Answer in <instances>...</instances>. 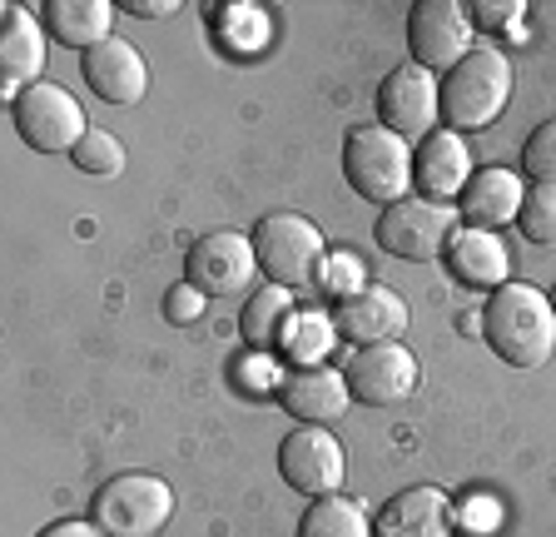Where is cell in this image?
<instances>
[{
  "mask_svg": "<svg viewBox=\"0 0 556 537\" xmlns=\"http://www.w3.org/2000/svg\"><path fill=\"white\" fill-rule=\"evenodd\" d=\"M299 537H372V523L353 498L328 492V498L308 502V513H303V523H299Z\"/></svg>",
  "mask_w": 556,
  "mask_h": 537,
  "instance_id": "obj_23",
  "label": "cell"
},
{
  "mask_svg": "<svg viewBox=\"0 0 556 537\" xmlns=\"http://www.w3.org/2000/svg\"><path fill=\"white\" fill-rule=\"evenodd\" d=\"M511 100V60L497 46L467 50L463 65H452L442 75V120L457 135L463 129H486L497 125V115Z\"/></svg>",
  "mask_w": 556,
  "mask_h": 537,
  "instance_id": "obj_2",
  "label": "cell"
},
{
  "mask_svg": "<svg viewBox=\"0 0 556 537\" xmlns=\"http://www.w3.org/2000/svg\"><path fill=\"white\" fill-rule=\"evenodd\" d=\"M0 65H5V90L21 95L40 85L46 71V30L25 5H5L0 11Z\"/></svg>",
  "mask_w": 556,
  "mask_h": 537,
  "instance_id": "obj_17",
  "label": "cell"
},
{
  "mask_svg": "<svg viewBox=\"0 0 556 537\" xmlns=\"http://www.w3.org/2000/svg\"><path fill=\"white\" fill-rule=\"evenodd\" d=\"M457 199H463V220H472V229H497V224H517L527 189L511 170H482V175L467 179Z\"/></svg>",
  "mask_w": 556,
  "mask_h": 537,
  "instance_id": "obj_19",
  "label": "cell"
},
{
  "mask_svg": "<svg viewBox=\"0 0 556 537\" xmlns=\"http://www.w3.org/2000/svg\"><path fill=\"white\" fill-rule=\"evenodd\" d=\"M185 274L204 299H243L254 289V274H258V254H254V239H243L233 229H214L204 239H194L185 259Z\"/></svg>",
  "mask_w": 556,
  "mask_h": 537,
  "instance_id": "obj_7",
  "label": "cell"
},
{
  "mask_svg": "<svg viewBox=\"0 0 556 537\" xmlns=\"http://www.w3.org/2000/svg\"><path fill=\"white\" fill-rule=\"evenodd\" d=\"M278 473L283 483L308 498H328V492L343 488V473H348V458H343V444H338L328 428H293L278 448Z\"/></svg>",
  "mask_w": 556,
  "mask_h": 537,
  "instance_id": "obj_11",
  "label": "cell"
},
{
  "mask_svg": "<svg viewBox=\"0 0 556 537\" xmlns=\"http://www.w3.org/2000/svg\"><path fill=\"white\" fill-rule=\"evenodd\" d=\"M125 11H129V15H169L174 0H129Z\"/></svg>",
  "mask_w": 556,
  "mask_h": 537,
  "instance_id": "obj_32",
  "label": "cell"
},
{
  "mask_svg": "<svg viewBox=\"0 0 556 537\" xmlns=\"http://www.w3.org/2000/svg\"><path fill=\"white\" fill-rule=\"evenodd\" d=\"M11 115H15L21 140L30 145V150H40V154L75 150V145L90 135V125H85V105L70 90L50 85V80H40V85H30V90L15 95Z\"/></svg>",
  "mask_w": 556,
  "mask_h": 537,
  "instance_id": "obj_6",
  "label": "cell"
},
{
  "mask_svg": "<svg viewBox=\"0 0 556 537\" xmlns=\"http://www.w3.org/2000/svg\"><path fill=\"white\" fill-rule=\"evenodd\" d=\"M521 170L532 185H556V115L542 120V125L527 135L521 145Z\"/></svg>",
  "mask_w": 556,
  "mask_h": 537,
  "instance_id": "obj_26",
  "label": "cell"
},
{
  "mask_svg": "<svg viewBox=\"0 0 556 537\" xmlns=\"http://www.w3.org/2000/svg\"><path fill=\"white\" fill-rule=\"evenodd\" d=\"M521 234L542 249H556V185H532L527 199H521V214H517Z\"/></svg>",
  "mask_w": 556,
  "mask_h": 537,
  "instance_id": "obj_25",
  "label": "cell"
},
{
  "mask_svg": "<svg viewBox=\"0 0 556 537\" xmlns=\"http://www.w3.org/2000/svg\"><path fill=\"white\" fill-rule=\"evenodd\" d=\"M407 46H413V65L452 71L472 50V21L457 0H417L407 11Z\"/></svg>",
  "mask_w": 556,
  "mask_h": 537,
  "instance_id": "obj_9",
  "label": "cell"
},
{
  "mask_svg": "<svg viewBox=\"0 0 556 537\" xmlns=\"http://www.w3.org/2000/svg\"><path fill=\"white\" fill-rule=\"evenodd\" d=\"M552 309H556V289H552Z\"/></svg>",
  "mask_w": 556,
  "mask_h": 537,
  "instance_id": "obj_33",
  "label": "cell"
},
{
  "mask_svg": "<svg viewBox=\"0 0 556 537\" xmlns=\"http://www.w3.org/2000/svg\"><path fill=\"white\" fill-rule=\"evenodd\" d=\"M289 319H293V299L289 289H278V284H268V289H258L249 304H243V339L254 344L258 353L278 349V344L289 339Z\"/></svg>",
  "mask_w": 556,
  "mask_h": 537,
  "instance_id": "obj_22",
  "label": "cell"
},
{
  "mask_svg": "<svg viewBox=\"0 0 556 537\" xmlns=\"http://www.w3.org/2000/svg\"><path fill=\"white\" fill-rule=\"evenodd\" d=\"M85 71V85L100 95L104 105H139L144 90H150V71H144V60L129 40L110 36L104 46H94L90 55L80 60Z\"/></svg>",
  "mask_w": 556,
  "mask_h": 537,
  "instance_id": "obj_15",
  "label": "cell"
},
{
  "mask_svg": "<svg viewBox=\"0 0 556 537\" xmlns=\"http://www.w3.org/2000/svg\"><path fill=\"white\" fill-rule=\"evenodd\" d=\"M110 25H115V5L110 0H50L46 5V30L70 50H85L110 40Z\"/></svg>",
  "mask_w": 556,
  "mask_h": 537,
  "instance_id": "obj_20",
  "label": "cell"
},
{
  "mask_svg": "<svg viewBox=\"0 0 556 537\" xmlns=\"http://www.w3.org/2000/svg\"><path fill=\"white\" fill-rule=\"evenodd\" d=\"M254 254H258V274H268L278 289H308V284L324 279L328 268L324 229L293 210H278L258 220Z\"/></svg>",
  "mask_w": 556,
  "mask_h": 537,
  "instance_id": "obj_3",
  "label": "cell"
},
{
  "mask_svg": "<svg viewBox=\"0 0 556 537\" xmlns=\"http://www.w3.org/2000/svg\"><path fill=\"white\" fill-rule=\"evenodd\" d=\"M467 179H472V154H467L457 129H438V135H428V140L417 145L413 185L422 189V199L447 204V199H457L467 189Z\"/></svg>",
  "mask_w": 556,
  "mask_h": 537,
  "instance_id": "obj_16",
  "label": "cell"
},
{
  "mask_svg": "<svg viewBox=\"0 0 556 537\" xmlns=\"http://www.w3.org/2000/svg\"><path fill=\"white\" fill-rule=\"evenodd\" d=\"M174 517V488L154 473H119L90 502V523L104 537H154Z\"/></svg>",
  "mask_w": 556,
  "mask_h": 537,
  "instance_id": "obj_5",
  "label": "cell"
},
{
  "mask_svg": "<svg viewBox=\"0 0 556 537\" xmlns=\"http://www.w3.org/2000/svg\"><path fill=\"white\" fill-rule=\"evenodd\" d=\"M35 537H104L94 523H85V517H65V523H50L46 533H35Z\"/></svg>",
  "mask_w": 556,
  "mask_h": 537,
  "instance_id": "obj_31",
  "label": "cell"
},
{
  "mask_svg": "<svg viewBox=\"0 0 556 537\" xmlns=\"http://www.w3.org/2000/svg\"><path fill=\"white\" fill-rule=\"evenodd\" d=\"M348 388L368 409H393L417 394V359L407 344H368L348 363Z\"/></svg>",
  "mask_w": 556,
  "mask_h": 537,
  "instance_id": "obj_12",
  "label": "cell"
},
{
  "mask_svg": "<svg viewBox=\"0 0 556 537\" xmlns=\"http://www.w3.org/2000/svg\"><path fill=\"white\" fill-rule=\"evenodd\" d=\"M452 220L457 214L438 199L407 195L397 204H388L378 220V245L388 249L393 259H413V264H428V259L442 254V245H452Z\"/></svg>",
  "mask_w": 556,
  "mask_h": 537,
  "instance_id": "obj_8",
  "label": "cell"
},
{
  "mask_svg": "<svg viewBox=\"0 0 556 537\" xmlns=\"http://www.w3.org/2000/svg\"><path fill=\"white\" fill-rule=\"evenodd\" d=\"M70 160H75V170H85V175H94V179H115L119 170H125V145H119L110 129L90 125V135L70 150Z\"/></svg>",
  "mask_w": 556,
  "mask_h": 537,
  "instance_id": "obj_24",
  "label": "cell"
},
{
  "mask_svg": "<svg viewBox=\"0 0 556 537\" xmlns=\"http://www.w3.org/2000/svg\"><path fill=\"white\" fill-rule=\"evenodd\" d=\"M328 264H333V268H324V274H328V284H333V289H343V299H348V294H358V289H363L353 254H333Z\"/></svg>",
  "mask_w": 556,
  "mask_h": 537,
  "instance_id": "obj_29",
  "label": "cell"
},
{
  "mask_svg": "<svg viewBox=\"0 0 556 537\" xmlns=\"http://www.w3.org/2000/svg\"><path fill=\"white\" fill-rule=\"evenodd\" d=\"M452 533V508L442 488H403L388 498L378 513L372 537H447Z\"/></svg>",
  "mask_w": 556,
  "mask_h": 537,
  "instance_id": "obj_18",
  "label": "cell"
},
{
  "mask_svg": "<svg viewBox=\"0 0 556 537\" xmlns=\"http://www.w3.org/2000/svg\"><path fill=\"white\" fill-rule=\"evenodd\" d=\"M378 115L382 129H393L403 140H428L442 115V85L422 65H397L378 90Z\"/></svg>",
  "mask_w": 556,
  "mask_h": 537,
  "instance_id": "obj_10",
  "label": "cell"
},
{
  "mask_svg": "<svg viewBox=\"0 0 556 537\" xmlns=\"http://www.w3.org/2000/svg\"><path fill=\"white\" fill-rule=\"evenodd\" d=\"M328 334H333V324H324V319H303V324H299V344H289V349H293V359L313 363V359H318V353L328 349V344H333V339H328Z\"/></svg>",
  "mask_w": 556,
  "mask_h": 537,
  "instance_id": "obj_28",
  "label": "cell"
},
{
  "mask_svg": "<svg viewBox=\"0 0 556 537\" xmlns=\"http://www.w3.org/2000/svg\"><path fill=\"white\" fill-rule=\"evenodd\" d=\"M333 328L343 339L358 344V349H368V344H393L407 328V304L388 289V284H363L358 294L338 299Z\"/></svg>",
  "mask_w": 556,
  "mask_h": 537,
  "instance_id": "obj_14",
  "label": "cell"
},
{
  "mask_svg": "<svg viewBox=\"0 0 556 537\" xmlns=\"http://www.w3.org/2000/svg\"><path fill=\"white\" fill-rule=\"evenodd\" d=\"M204 304H208V299L194 289V284L185 279L179 289L164 294V319H169V324H194V319L204 314Z\"/></svg>",
  "mask_w": 556,
  "mask_h": 537,
  "instance_id": "obj_27",
  "label": "cell"
},
{
  "mask_svg": "<svg viewBox=\"0 0 556 537\" xmlns=\"http://www.w3.org/2000/svg\"><path fill=\"white\" fill-rule=\"evenodd\" d=\"M521 11H527L521 0H477V5H472V15L482 25H507V21H517Z\"/></svg>",
  "mask_w": 556,
  "mask_h": 537,
  "instance_id": "obj_30",
  "label": "cell"
},
{
  "mask_svg": "<svg viewBox=\"0 0 556 537\" xmlns=\"http://www.w3.org/2000/svg\"><path fill=\"white\" fill-rule=\"evenodd\" d=\"M343 175L363 199L388 210V204L407 199V189H413V150L393 129L358 125L343 145Z\"/></svg>",
  "mask_w": 556,
  "mask_h": 537,
  "instance_id": "obj_4",
  "label": "cell"
},
{
  "mask_svg": "<svg viewBox=\"0 0 556 537\" xmlns=\"http://www.w3.org/2000/svg\"><path fill=\"white\" fill-rule=\"evenodd\" d=\"M278 403L289 419H299L303 428H328L333 419H343L348 403H353V388L338 369L328 363H303L293 374L278 378Z\"/></svg>",
  "mask_w": 556,
  "mask_h": 537,
  "instance_id": "obj_13",
  "label": "cell"
},
{
  "mask_svg": "<svg viewBox=\"0 0 556 537\" xmlns=\"http://www.w3.org/2000/svg\"><path fill=\"white\" fill-rule=\"evenodd\" d=\"M452 268L463 284H477V289H502L507 279V245H502L492 229H457L452 234Z\"/></svg>",
  "mask_w": 556,
  "mask_h": 537,
  "instance_id": "obj_21",
  "label": "cell"
},
{
  "mask_svg": "<svg viewBox=\"0 0 556 537\" xmlns=\"http://www.w3.org/2000/svg\"><path fill=\"white\" fill-rule=\"evenodd\" d=\"M482 328L497 359H507L511 369H542L556 349L552 294L532 289V284H502L482 309Z\"/></svg>",
  "mask_w": 556,
  "mask_h": 537,
  "instance_id": "obj_1",
  "label": "cell"
}]
</instances>
